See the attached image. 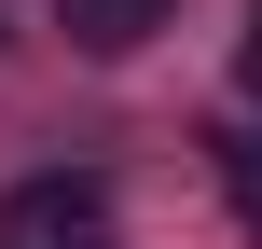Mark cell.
<instances>
[{
	"mask_svg": "<svg viewBox=\"0 0 262 249\" xmlns=\"http://www.w3.org/2000/svg\"><path fill=\"white\" fill-rule=\"evenodd\" d=\"M0 249H111V194L83 166H41L0 194Z\"/></svg>",
	"mask_w": 262,
	"mask_h": 249,
	"instance_id": "6da1fadb",
	"label": "cell"
},
{
	"mask_svg": "<svg viewBox=\"0 0 262 249\" xmlns=\"http://www.w3.org/2000/svg\"><path fill=\"white\" fill-rule=\"evenodd\" d=\"M166 14H180V0H55V28H69L83 55H138Z\"/></svg>",
	"mask_w": 262,
	"mask_h": 249,
	"instance_id": "7a4b0ae2",
	"label": "cell"
},
{
	"mask_svg": "<svg viewBox=\"0 0 262 249\" xmlns=\"http://www.w3.org/2000/svg\"><path fill=\"white\" fill-rule=\"evenodd\" d=\"M221 180H235V222L262 236V125H235V139H221Z\"/></svg>",
	"mask_w": 262,
	"mask_h": 249,
	"instance_id": "3957f363",
	"label": "cell"
},
{
	"mask_svg": "<svg viewBox=\"0 0 262 249\" xmlns=\"http://www.w3.org/2000/svg\"><path fill=\"white\" fill-rule=\"evenodd\" d=\"M235 83L262 97V0H249V42H235Z\"/></svg>",
	"mask_w": 262,
	"mask_h": 249,
	"instance_id": "277c9868",
	"label": "cell"
}]
</instances>
